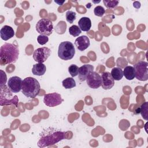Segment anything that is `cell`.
I'll return each mask as SVG.
<instances>
[{
  "label": "cell",
  "mask_w": 148,
  "mask_h": 148,
  "mask_svg": "<svg viewBox=\"0 0 148 148\" xmlns=\"http://www.w3.org/2000/svg\"><path fill=\"white\" fill-rule=\"evenodd\" d=\"M65 138V132L54 128L49 127L44 130L40 134L38 146L39 147L50 146Z\"/></svg>",
  "instance_id": "cell-1"
},
{
  "label": "cell",
  "mask_w": 148,
  "mask_h": 148,
  "mask_svg": "<svg viewBox=\"0 0 148 148\" xmlns=\"http://www.w3.org/2000/svg\"><path fill=\"white\" fill-rule=\"evenodd\" d=\"M19 56V50L17 46L14 44L5 43L0 48L1 65L16 62Z\"/></svg>",
  "instance_id": "cell-2"
},
{
  "label": "cell",
  "mask_w": 148,
  "mask_h": 148,
  "mask_svg": "<svg viewBox=\"0 0 148 148\" xmlns=\"http://www.w3.org/2000/svg\"><path fill=\"white\" fill-rule=\"evenodd\" d=\"M22 92L28 98H34L38 95L40 86L39 82L34 77H28L23 80Z\"/></svg>",
  "instance_id": "cell-3"
},
{
  "label": "cell",
  "mask_w": 148,
  "mask_h": 148,
  "mask_svg": "<svg viewBox=\"0 0 148 148\" xmlns=\"http://www.w3.org/2000/svg\"><path fill=\"white\" fill-rule=\"evenodd\" d=\"M75 49L73 43L69 41L60 43L58 49V56L61 60L67 61L71 60L75 56Z\"/></svg>",
  "instance_id": "cell-4"
},
{
  "label": "cell",
  "mask_w": 148,
  "mask_h": 148,
  "mask_svg": "<svg viewBox=\"0 0 148 148\" xmlns=\"http://www.w3.org/2000/svg\"><path fill=\"white\" fill-rule=\"evenodd\" d=\"M0 94V105L1 106L13 104L16 107L17 106L18 102L17 96H13L12 92L5 84L1 85Z\"/></svg>",
  "instance_id": "cell-5"
},
{
  "label": "cell",
  "mask_w": 148,
  "mask_h": 148,
  "mask_svg": "<svg viewBox=\"0 0 148 148\" xmlns=\"http://www.w3.org/2000/svg\"><path fill=\"white\" fill-rule=\"evenodd\" d=\"M37 32L40 35L46 36L50 35L53 31V24L51 20L48 18L39 20L35 26Z\"/></svg>",
  "instance_id": "cell-6"
},
{
  "label": "cell",
  "mask_w": 148,
  "mask_h": 148,
  "mask_svg": "<svg viewBox=\"0 0 148 148\" xmlns=\"http://www.w3.org/2000/svg\"><path fill=\"white\" fill-rule=\"evenodd\" d=\"M148 63L145 61H139L133 66L135 70V77L140 81L148 79Z\"/></svg>",
  "instance_id": "cell-7"
},
{
  "label": "cell",
  "mask_w": 148,
  "mask_h": 148,
  "mask_svg": "<svg viewBox=\"0 0 148 148\" xmlns=\"http://www.w3.org/2000/svg\"><path fill=\"white\" fill-rule=\"evenodd\" d=\"M51 54V50L46 47L36 49L33 53V58L38 63H43Z\"/></svg>",
  "instance_id": "cell-8"
},
{
  "label": "cell",
  "mask_w": 148,
  "mask_h": 148,
  "mask_svg": "<svg viewBox=\"0 0 148 148\" xmlns=\"http://www.w3.org/2000/svg\"><path fill=\"white\" fill-rule=\"evenodd\" d=\"M63 101L61 95L57 92L46 94L43 97L44 103L49 107L56 106L61 104Z\"/></svg>",
  "instance_id": "cell-9"
},
{
  "label": "cell",
  "mask_w": 148,
  "mask_h": 148,
  "mask_svg": "<svg viewBox=\"0 0 148 148\" xmlns=\"http://www.w3.org/2000/svg\"><path fill=\"white\" fill-rule=\"evenodd\" d=\"M86 82L87 85L91 88H98L102 84L101 76L96 72H91L87 77Z\"/></svg>",
  "instance_id": "cell-10"
},
{
  "label": "cell",
  "mask_w": 148,
  "mask_h": 148,
  "mask_svg": "<svg viewBox=\"0 0 148 148\" xmlns=\"http://www.w3.org/2000/svg\"><path fill=\"white\" fill-rule=\"evenodd\" d=\"M22 79L17 76L10 77L8 82V86L12 92L17 93L22 88Z\"/></svg>",
  "instance_id": "cell-11"
},
{
  "label": "cell",
  "mask_w": 148,
  "mask_h": 148,
  "mask_svg": "<svg viewBox=\"0 0 148 148\" xmlns=\"http://www.w3.org/2000/svg\"><path fill=\"white\" fill-rule=\"evenodd\" d=\"M102 87L104 90H110L114 85V80L109 72H105L102 73Z\"/></svg>",
  "instance_id": "cell-12"
},
{
  "label": "cell",
  "mask_w": 148,
  "mask_h": 148,
  "mask_svg": "<svg viewBox=\"0 0 148 148\" xmlns=\"http://www.w3.org/2000/svg\"><path fill=\"white\" fill-rule=\"evenodd\" d=\"M75 45L79 50L84 51L90 46V39L86 35L79 36L76 39L75 41Z\"/></svg>",
  "instance_id": "cell-13"
},
{
  "label": "cell",
  "mask_w": 148,
  "mask_h": 148,
  "mask_svg": "<svg viewBox=\"0 0 148 148\" xmlns=\"http://www.w3.org/2000/svg\"><path fill=\"white\" fill-rule=\"evenodd\" d=\"M94 70V66L90 64H84L79 68L78 78L81 82L86 80L87 76Z\"/></svg>",
  "instance_id": "cell-14"
},
{
  "label": "cell",
  "mask_w": 148,
  "mask_h": 148,
  "mask_svg": "<svg viewBox=\"0 0 148 148\" xmlns=\"http://www.w3.org/2000/svg\"><path fill=\"white\" fill-rule=\"evenodd\" d=\"M1 38L3 40H8L13 38L14 35L13 29L9 25H4L0 30Z\"/></svg>",
  "instance_id": "cell-15"
},
{
  "label": "cell",
  "mask_w": 148,
  "mask_h": 148,
  "mask_svg": "<svg viewBox=\"0 0 148 148\" xmlns=\"http://www.w3.org/2000/svg\"><path fill=\"white\" fill-rule=\"evenodd\" d=\"M78 25L81 31L88 32L91 27V21L88 17H83L79 20Z\"/></svg>",
  "instance_id": "cell-16"
},
{
  "label": "cell",
  "mask_w": 148,
  "mask_h": 148,
  "mask_svg": "<svg viewBox=\"0 0 148 148\" xmlns=\"http://www.w3.org/2000/svg\"><path fill=\"white\" fill-rule=\"evenodd\" d=\"M46 71V67L43 63H37L33 65L32 68V73L34 75L42 76Z\"/></svg>",
  "instance_id": "cell-17"
},
{
  "label": "cell",
  "mask_w": 148,
  "mask_h": 148,
  "mask_svg": "<svg viewBox=\"0 0 148 148\" xmlns=\"http://www.w3.org/2000/svg\"><path fill=\"white\" fill-rule=\"evenodd\" d=\"M123 75L128 80H132L135 77V70L132 66H127L123 71Z\"/></svg>",
  "instance_id": "cell-18"
},
{
  "label": "cell",
  "mask_w": 148,
  "mask_h": 148,
  "mask_svg": "<svg viewBox=\"0 0 148 148\" xmlns=\"http://www.w3.org/2000/svg\"><path fill=\"white\" fill-rule=\"evenodd\" d=\"M114 80H120L123 77V71L118 67H114L112 69L110 73Z\"/></svg>",
  "instance_id": "cell-19"
},
{
  "label": "cell",
  "mask_w": 148,
  "mask_h": 148,
  "mask_svg": "<svg viewBox=\"0 0 148 148\" xmlns=\"http://www.w3.org/2000/svg\"><path fill=\"white\" fill-rule=\"evenodd\" d=\"M62 86L66 89H70L76 86V82L73 77H67L62 82Z\"/></svg>",
  "instance_id": "cell-20"
},
{
  "label": "cell",
  "mask_w": 148,
  "mask_h": 148,
  "mask_svg": "<svg viewBox=\"0 0 148 148\" xmlns=\"http://www.w3.org/2000/svg\"><path fill=\"white\" fill-rule=\"evenodd\" d=\"M140 114L142 117L145 120H148V103L147 102H145L142 104L140 107Z\"/></svg>",
  "instance_id": "cell-21"
},
{
  "label": "cell",
  "mask_w": 148,
  "mask_h": 148,
  "mask_svg": "<svg viewBox=\"0 0 148 148\" xmlns=\"http://www.w3.org/2000/svg\"><path fill=\"white\" fill-rule=\"evenodd\" d=\"M69 32L70 35H71L74 37H76V36H78L82 33V31L79 28V26L73 25L69 27Z\"/></svg>",
  "instance_id": "cell-22"
},
{
  "label": "cell",
  "mask_w": 148,
  "mask_h": 148,
  "mask_svg": "<svg viewBox=\"0 0 148 148\" xmlns=\"http://www.w3.org/2000/svg\"><path fill=\"white\" fill-rule=\"evenodd\" d=\"M66 21L69 23L70 24H72L73 23V21L76 20V14L75 12L71 11V10H68L66 13Z\"/></svg>",
  "instance_id": "cell-23"
},
{
  "label": "cell",
  "mask_w": 148,
  "mask_h": 148,
  "mask_svg": "<svg viewBox=\"0 0 148 148\" xmlns=\"http://www.w3.org/2000/svg\"><path fill=\"white\" fill-rule=\"evenodd\" d=\"M68 72L72 77H75L78 75L79 67L75 64H72L68 67Z\"/></svg>",
  "instance_id": "cell-24"
},
{
  "label": "cell",
  "mask_w": 148,
  "mask_h": 148,
  "mask_svg": "<svg viewBox=\"0 0 148 148\" xmlns=\"http://www.w3.org/2000/svg\"><path fill=\"white\" fill-rule=\"evenodd\" d=\"M103 2L105 5V6L107 8H109V9H113L115 7H116L119 3V1H106V0H103Z\"/></svg>",
  "instance_id": "cell-25"
},
{
  "label": "cell",
  "mask_w": 148,
  "mask_h": 148,
  "mask_svg": "<svg viewBox=\"0 0 148 148\" xmlns=\"http://www.w3.org/2000/svg\"><path fill=\"white\" fill-rule=\"evenodd\" d=\"M94 14L98 17H102L105 13V9L101 6H97L94 9Z\"/></svg>",
  "instance_id": "cell-26"
},
{
  "label": "cell",
  "mask_w": 148,
  "mask_h": 148,
  "mask_svg": "<svg viewBox=\"0 0 148 148\" xmlns=\"http://www.w3.org/2000/svg\"><path fill=\"white\" fill-rule=\"evenodd\" d=\"M37 41L38 43L40 45H45L49 41V38L47 36L43 35H39L37 37Z\"/></svg>",
  "instance_id": "cell-27"
},
{
  "label": "cell",
  "mask_w": 148,
  "mask_h": 148,
  "mask_svg": "<svg viewBox=\"0 0 148 148\" xmlns=\"http://www.w3.org/2000/svg\"><path fill=\"white\" fill-rule=\"evenodd\" d=\"M54 2L57 3H58V5H62L63 4L64 2H65V1H54Z\"/></svg>",
  "instance_id": "cell-28"
},
{
  "label": "cell",
  "mask_w": 148,
  "mask_h": 148,
  "mask_svg": "<svg viewBox=\"0 0 148 148\" xmlns=\"http://www.w3.org/2000/svg\"><path fill=\"white\" fill-rule=\"evenodd\" d=\"M140 108H137V109L135 111V114H139V113H140Z\"/></svg>",
  "instance_id": "cell-29"
}]
</instances>
